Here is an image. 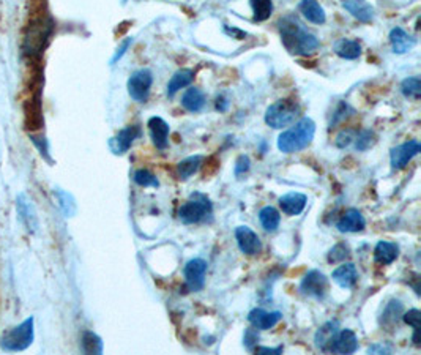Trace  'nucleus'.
I'll return each instance as SVG.
<instances>
[{
    "label": "nucleus",
    "instance_id": "obj_1",
    "mask_svg": "<svg viewBox=\"0 0 421 355\" xmlns=\"http://www.w3.org/2000/svg\"><path fill=\"white\" fill-rule=\"evenodd\" d=\"M281 41L291 54L311 55L320 46L317 37L304 29L295 16H286L280 21Z\"/></svg>",
    "mask_w": 421,
    "mask_h": 355
},
{
    "label": "nucleus",
    "instance_id": "obj_2",
    "mask_svg": "<svg viewBox=\"0 0 421 355\" xmlns=\"http://www.w3.org/2000/svg\"><path fill=\"white\" fill-rule=\"evenodd\" d=\"M315 135V124L313 119L303 117L291 130L281 133L278 137V148L282 153H297L306 148L313 142Z\"/></svg>",
    "mask_w": 421,
    "mask_h": 355
},
{
    "label": "nucleus",
    "instance_id": "obj_3",
    "mask_svg": "<svg viewBox=\"0 0 421 355\" xmlns=\"http://www.w3.org/2000/svg\"><path fill=\"white\" fill-rule=\"evenodd\" d=\"M302 114V108L295 99L284 98L275 102L265 113V124L275 130H282L295 124Z\"/></svg>",
    "mask_w": 421,
    "mask_h": 355
},
{
    "label": "nucleus",
    "instance_id": "obj_4",
    "mask_svg": "<svg viewBox=\"0 0 421 355\" xmlns=\"http://www.w3.org/2000/svg\"><path fill=\"white\" fill-rule=\"evenodd\" d=\"M33 336H35V327H33V318H29L14 329L5 332L0 340V346L7 352H22L32 345Z\"/></svg>",
    "mask_w": 421,
    "mask_h": 355
},
{
    "label": "nucleus",
    "instance_id": "obj_5",
    "mask_svg": "<svg viewBox=\"0 0 421 355\" xmlns=\"http://www.w3.org/2000/svg\"><path fill=\"white\" fill-rule=\"evenodd\" d=\"M213 213V205L204 194H195L179 210V218L185 224H197L210 218Z\"/></svg>",
    "mask_w": 421,
    "mask_h": 355
},
{
    "label": "nucleus",
    "instance_id": "obj_6",
    "mask_svg": "<svg viewBox=\"0 0 421 355\" xmlns=\"http://www.w3.org/2000/svg\"><path fill=\"white\" fill-rule=\"evenodd\" d=\"M52 32V22L49 19H38L37 22H33L32 26H29L26 33V40H24V49L27 54L30 55H38L43 48L48 44L49 37H51Z\"/></svg>",
    "mask_w": 421,
    "mask_h": 355
},
{
    "label": "nucleus",
    "instance_id": "obj_7",
    "mask_svg": "<svg viewBox=\"0 0 421 355\" xmlns=\"http://www.w3.org/2000/svg\"><path fill=\"white\" fill-rule=\"evenodd\" d=\"M153 84V75L150 70L142 68L135 71L128 79V93L137 103H146L150 95V88Z\"/></svg>",
    "mask_w": 421,
    "mask_h": 355
},
{
    "label": "nucleus",
    "instance_id": "obj_8",
    "mask_svg": "<svg viewBox=\"0 0 421 355\" xmlns=\"http://www.w3.org/2000/svg\"><path fill=\"white\" fill-rule=\"evenodd\" d=\"M300 291L303 296L315 298V300H324L329 292V278L320 270L308 271L300 282Z\"/></svg>",
    "mask_w": 421,
    "mask_h": 355
},
{
    "label": "nucleus",
    "instance_id": "obj_9",
    "mask_svg": "<svg viewBox=\"0 0 421 355\" xmlns=\"http://www.w3.org/2000/svg\"><path fill=\"white\" fill-rule=\"evenodd\" d=\"M207 262L201 258L191 259L190 262L185 265V281L186 287L191 292H201L206 286V275H207Z\"/></svg>",
    "mask_w": 421,
    "mask_h": 355
},
{
    "label": "nucleus",
    "instance_id": "obj_10",
    "mask_svg": "<svg viewBox=\"0 0 421 355\" xmlns=\"http://www.w3.org/2000/svg\"><path fill=\"white\" fill-rule=\"evenodd\" d=\"M421 152V146L417 140L404 142L401 146L391 148L390 163L395 171H402L407 168V164Z\"/></svg>",
    "mask_w": 421,
    "mask_h": 355
},
{
    "label": "nucleus",
    "instance_id": "obj_11",
    "mask_svg": "<svg viewBox=\"0 0 421 355\" xmlns=\"http://www.w3.org/2000/svg\"><path fill=\"white\" fill-rule=\"evenodd\" d=\"M235 238L240 251L248 254V256H254V254L260 253V249H262L260 238L251 227L238 226L235 229Z\"/></svg>",
    "mask_w": 421,
    "mask_h": 355
},
{
    "label": "nucleus",
    "instance_id": "obj_12",
    "mask_svg": "<svg viewBox=\"0 0 421 355\" xmlns=\"http://www.w3.org/2000/svg\"><path fill=\"white\" fill-rule=\"evenodd\" d=\"M141 133H142L141 126H137V125L126 126V128L119 131L117 136L110 140V142H109L110 151H112L115 155H124L125 152H128L131 144L141 136Z\"/></svg>",
    "mask_w": 421,
    "mask_h": 355
},
{
    "label": "nucleus",
    "instance_id": "obj_13",
    "mask_svg": "<svg viewBox=\"0 0 421 355\" xmlns=\"http://www.w3.org/2000/svg\"><path fill=\"white\" fill-rule=\"evenodd\" d=\"M282 319L280 311H265L262 308H254L248 314V320L254 329L257 330H270Z\"/></svg>",
    "mask_w": 421,
    "mask_h": 355
},
{
    "label": "nucleus",
    "instance_id": "obj_14",
    "mask_svg": "<svg viewBox=\"0 0 421 355\" xmlns=\"http://www.w3.org/2000/svg\"><path fill=\"white\" fill-rule=\"evenodd\" d=\"M358 349L357 335L352 330L344 329L337 332L335 340L331 341L329 352L331 354H353Z\"/></svg>",
    "mask_w": 421,
    "mask_h": 355
},
{
    "label": "nucleus",
    "instance_id": "obj_15",
    "mask_svg": "<svg viewBox=\"0 0 421 355\" xmlns=\"http://www.w3.org/2000/svg\"><path fill=\"white\" fill-rule=\"evenodd\" d=\"M340 329H341L340 320H336V319L329 320V323L320 325L317 332H315V335H314L315 347H317L319 351H322V352H329V347L331 345V341L335 340V336L337 335Z\"/></svg>",
    "mask_w": 421,
    "mask_h": 355
},
{
    "label": "nucleus",
    "instance_id": "obj_16",
    "mask_svg": "<svg viewBox=\"0 0 421 355\" xmlns=\"http://www.w3.org/2000/svg\"><path fill=\"white\" fill-rule=\"evenodd\" d=\"M336 227L340 232H362L366 227V221L357 209H349L337 220Z\"/></svg>",
    "mask_w": 421,
    "mask_h": 355
},
{
    "label": "nucleus",
    "instance_id": "obj_17",
    "mask_svg": "<svg viewBox=\"0 0 421 355\" xmlns=\"http://www.w3.org/2000/svg\"><path fill=\"white\" fill-rule=\"evenodd\" d=\"M148 133H150L153 146L159 148V151H164L168 147L169 142V125L161 117H152L148 119Z\"/></svg>",
    "mask_w": 421,
    "mask_h": 355
},
{
    "label": "nucleus",
    "instance_id": "obj_18",
    "mask_svg": "<svg viewBox=\"0 0 421 355\" xmlns=\"http://www.w3.org/2000/svg\"><path fill=\"white\" fill-rule=\"evenodd\" d=\"M342 7H344L353 18L360 22L369 24L374 19V7L368 3L366 0H342Z\"/></svg>",
    "mask_w": 421,
    "mask_h": 355
},
{
    "label": "nucleus",
    "instance_id": "obj_19",
    "mask_svg": "<svg viewBox=\"0 0 421 355\" xmlns=\"http://www.w3.org/2000/svg\"><path fill=\"white\" fill-rule=\"evenodd\" d=\"M306 202H308V198L304 196V194L297 193V191L287 193V194H284V196L280 198L281 210L289 216L300 215L304 210V207H306Z\"/></svg>",
    "mask_w": 421,
    "mask_h": 355
},
{
    "label": "nucleus",
    "instance_id": "obj_20",
    "mask_svg": "<svg viewBox=\"0 0 421 355\" xmlns=\"http://www.w3.org/2000/svg\"><path fill=\"white\" fill-rule=\"evenodd\" d=\"M331 278H333L336 285L342 287V289H351V287L355 286V282L358 280L357 267L352 262H347V264L344 262L333 271Z\"/></svg>",
    "mask_w": 421,
    "mask_h": 355
},
{
    "label": "nucleus",
    "instance_id": "obj_21",
    "mask_svg": "<svg viewBox=\"0 0 421 355\" xmlns=\"http://www.w3.org/2000/svg\"><path fill=\"white\" fill-rule=\"evenodd\" d=\"M390 43L393 52L406 54L417 44V40H415L412 35H409L406 30L401 29V27H395V29L390 32Z\"/></svg>",
    "mask_w": 421,
    "mask_h": 355
},
{
    "label": "nucleus",
    "instance_id": "obj_22",
    "mask_svg": "<svg viewBox=\"0 0 421 355\" xmlns=\"http://www.w3.org/2000/svg\"><path fill=\"white\" fill-rule=\"evenodd\" d=\"M298 10H300L303 18L313 22V24H325V11L317 0H302V2L298 3Z\"/></svg>",
    "mask_w": 421,
    "mask_h": 355
},
{
    "label": "nucleus",
    "instance_id": "obj_23",
    "mask_svg": "<svg viewBox=\"0 0 421 355\" xmlns=\"http://www.w3.org/2000/svg\"><path fill=\"white\" fill-rule=\"evenodd\" d=\"M400 256V247L393 242L380 240L374 248V260L380 265H390Z\"/></svg>",
    "mask_w": 421,
    "mask_h": 355
},
{
    "label": "nucleus",
    "instance_id": "obj_24",
    "mask_svg": "<svg viewBox=\"0 0 421 355\" xmlns=\"http://www.w3.org/2000/svg\"><path fill=\"white\" fill-rule=\"evenodd\" d=\"M195 71L191 68H182L177 71V73L170 77V81L168 82V93L169 98H174L177 92H180L182 88H185L191 84L193 81H195Z\"/></svg>",
    "mask_w": 421,
    "mask_h": 355
},
{
    "label": "nucleus",
    "instance_id": "obj_25",
    "mask_svg": "<svg viewBox=\"0 0 421 355\" xmlns=\"http://www.w3.org/2000/svg\"><path fill=\"white\" fill-rule=\"evenodd\" d=\"M404 307L400 300H391L386 305L384 313L380 316V325L385 327L386 330H393L395 327H398L400 320L402 318Z\"/></svg>",
    "mask_w": 421,
    "mask_h": 355
},
{
    "label": "nucleus",
    "instance_id": "obj_26",
    "mask_svg": "<svg viewBox=\"0 0 421 355\" xmlns=\"http://www.w3.org/2000/svg\"><path fill=\"white\" fill-rule=\"evenodd\" d=\"M182 106H184L188 113H201L206 106V95L201 88L190 87L182 97Z\"/></svg>",
    "mask_w": 421,
    "mask_h": 355
},
{
    "label": "nucleus",
    "instance_id": "obj_27",
    "mask_svg": "<svg viewBox=\"0 0 421 355\" xmlns=\"http://www.w3.org/2000/svg\"><path fill=\"white\" fill-rule=\"evenodd\" d=\"M335 52L337 57L346 59V60H355L362 55V44L355 40H342L335 43Z\"/></svg>",
    "mask_w": 421,
    "mask_h": 355
},
{
    "label": "nucleus",
    "instance_id": "obj_28",
    "mask_svg": "<svg viewBox=\"0 0 421 355\" xmlns=\"http://www.w3.org/2000/svg\"><path fill=\"white\" fill-rule=\"evenodd\" d=\"M204 157L201 155H195V157H188L185 160H182V162L177 164V175H179V179L186 180L190 179L193 174H196L199 168L202 166Z\"/></svg>",
    "mask_w": 421,
    "mask_h": 355
},
{
    "label": "nucleus",
    "instance_id": "obj_29",
    "mask_svg": "<svg viewBox=\"0 0 421 355\" xmlns=\"http://www.w3.org/2000/svg\"><path fill=\"white\" fill-rule=\"evenodd\" d=\"M259 221H260V224H262V227H264L265 231L273 232V231H276L280 227L281 215H280V212L275 207H271V205H267V207L260 209Z\"/></svg>",
    "mask_w": 421,
    "mask_h": 355
},
{
    "label": "nucleus",
    "instance_id": "obj_30",
    "mask_svg": "<svg viewBox=\"0 0 421 355\" xmlns=\"http://www.w3.org/2000/svg\"><path fill=\"white\" fill-rule=\"evenodd\" d=\"M404 323H406L407 325L413 327V335H412V341L413 345L420 347L421 346V311L417 308L413 309H409L407 313H402V318H401Z\"/></svg>",
    "mask_w": 421,
    "mask_h": 355
},
{
    "label": "nucleus",
    "instance_id": "obj_31",
    "mask_svg": "<svg viewBox=\"0 0 421 355\" xmlns=\"http://www.w3.org/2000/svg\"><path fill=\"white\" fill-rule=\"evenodd\" d=\"M253 19L256 22L267 21L273 13V2L271 0H251Z\"/></svg>",
    "mask_w": 421,
    "mask_h": 355
},
{
    "label": "nucleus",
    "instance_id": "obj_32",
    "mask_svg": "<svg viewBox=\"0 0 421 355\" xmlns=\"http://www.w3.org/2000/svg\"><path fill=\"white\" fill-rule=\"evenodd\" d=\"M401 92L402 95L409 99H417L421 98V79L418 76L407 77L401 82Z\"/></svg>",
    "mask_w": 421,
    "mask_h": 355
},
{
    "label": "nucleus",
    "instance_id": "obj_33",
    "mask_svg": "<svg viewBox=\"0 0 421 355\" xmlns=\"http://www.w3.org/2000/svg\"><path fill=\"white\" fill-rule=\"evenodd\" d=\"M82 351L86 354H103V341L93 332H84L82 335Z\"/></svg>",
    "mask_w": 421,
    "mask_h": 355
},
{
    "label": "nucleus",
    "instance_id": "obj_34",
    "mask_svg": "<svg viewBox=\"0 0 421 355\" xmlns=\"http://www.w3.org/2000/svg\"><path fill=\"white\" fill-rule=\"evenodd\" d=\"M378 142V135L373 130H362L357 131L355 136V148L358 152H364L368 151L374 146V144Z\"/></svg>",
    "mask_w": 421,
    "mask_h": 355
},
{
    "label": "nucleus",
    "instance_id": "obj_35",
    "mask_svg": "<svg viewBox=\"0 0 421 355\" xmlns=\"http://www.w3.org/2000/svg\"><path fill=\"white\" fill-rule=\"evenodd\" d=\"M349 256H351V248H349V245H346V243H337V245H335L329 251V262H344L346 259H349Z\"/></svg>",
    "mask_w": 421,
    "mask_h": 355
},
{
    "label": "nucleus",
    "instance_id": "obj_36",
    "mask_svg": "<svg viewBox=\"0 0 421 355\" xmlns=\"http://www.w3.org/2000/svg\"><path fill=\"white\" fill-rule=\"evenodd\" d=\"M133 179H135V182L137 183V185L144 186V188H147V186L157 188V186H159L158 179H157V177H155L148 169H139V171H136L135 177H133Z\"/></svg>",
    "mask_w": 421,
    "mask_h": 355
},
{
    "label": "nucleus",
    "instance_id": "obj_37",
    "mask_svg": "<svg viewBox=\"0 0 421 355\" xmlns=\"http://www.w3.org/2000/svg\"><path fill=\"white\" fill-rule=\"evenodd\" d=\"M353 113H355V111H353L351 106H349L347 103H340V104H337L336 111H335L333 119H331V124L330 125L335 126L337 124H341L342 120H346V119L351 117Z\"/></svg>",
    "mask_w": 421,
    "mask_h": 355
},
{
    "label": "nucleus",
    "instance_id": "obj_38",
    "mask_svg": "<svg viewBox=\"0 0 421 355\" xmlns=\"http://www.w3.org/2000/svg\"><path fill=\"white\" fill-rule=\"evenodd\" d=\"M355 136H357V130L347 128V130L340 131V133H337L336 140H335L336 147H340V148H346V147H349V146H351V144H352V141L355 140Z\"/></svg>",
    "mask_w": 421,
    "mask_h": 355
},
{
    "label": "nucleus",
    "instance_id": "obj_39",
    "mask_svg": "<svg viewBox=\"0 0 421 355\" xmlns=\"http://www.w3.org/2000/svg\"><path fill=\"white\" fill-rule=\"evenodd\" d=\"M259 343V334L257 329H246L245 332V338H243V345L248 349V351H254V347L257 346Z\"/></svg>",
    "mask_w": 421,
    "mask_h": 355
},
{
    "label": "nucleus",
    "instance_id": "obj_40",
    "mask_svg": "<svg viewBox=\"0 0 421 355\" xmlns=\"http://www.w3.org/2000/svg\"><path fill=\"white\" fill-rule=\"evenodd\" d=\"M249 164H251V162H249V158L246 157V155L238 157L237 163H235V175H243L245 173H248Z\"/></svg>",
    "mask_w": 421,
    "mask_h": 355
},
{
    "label": "nucleus",
    "instance_id": "obj_41",
    "mask_svg": "<svg viewBox=\"0 0 421 355\" xmlns=\"http://www.w3.org/2000/svg\"><path fill=\"white\" fill-rule=\"evenodd\" d=\"M254 352L260 354V355H270V354L280 355V354L284 352V347H282V346H278V347H262V346H256V347H254Z\"/></svg>",
    "mask_w": 421,
    "mask_h": 355
},
{
    "label": "nucleus",
    "instance_id": "obj_42",
    "mask_svg": "<svg viewBox=\"0 0 421 355\" xmlns=\"http://www.w3.org/2000/svg\"><path fill=\"white\" fill-rule=\"evenodd\" d=\"M131 43H133V40H131V38H128V40H125L124 43H121V46H120V49H117V52H115V55H114V57H112V60H110V62H112V64H115V62H117V60H119V59H121V55H124V54L126 52V49H128V46H130V44H131Z\"/></svg>",
    "mask_w": 421,
    "mask_h": 355
},
{
    "label": "nucleus",
    "instance_id": "obj_43",
    "mask_svg": "<svg viewBox=\"0 0 421 355\" xmlns=\"http://www.w3.org/2000/svg\"><path fill=\"white\" fill-rule=\"evenodd\" d=\"M391 347L385 345H374L368 349V354H390Z\"/></svg>",
    "mask_w": 421,
    "mask_h": 355
},
{
    "label": "nucleus",
    "instance_id": "obj_44",
    "mask_svg": "<svg viewBox=\"0 0 421 355\" xmlns=\"http://www.w3.org/2000/svg\"><path fill=\"white\" fill-rule=\"evenodd\" d=\"M229 108V102H227V98L224 97H218L216 98V109L221 111V113H224Z\"/></svg>",
    "mask_w": 421,
    "mask_h": 355
},
{
    "label": "nucleus",
    "instance_id": "obj_45",
    "mask_svg": "<svg viewBox=\"0 0 421 355\" xmlns=\"http://www.w3.org/2000/svg\"><path fill=\"white\" fill-rule=\"evenodd\" d=\"M224 32L229 33L231 37H237L238 40H243V38L246 37L245 32H242V30H238V29H229V27H224Z\"/></svg>",
    "mask_w": 421,
    "mask_h": 355
}]
</instances>
